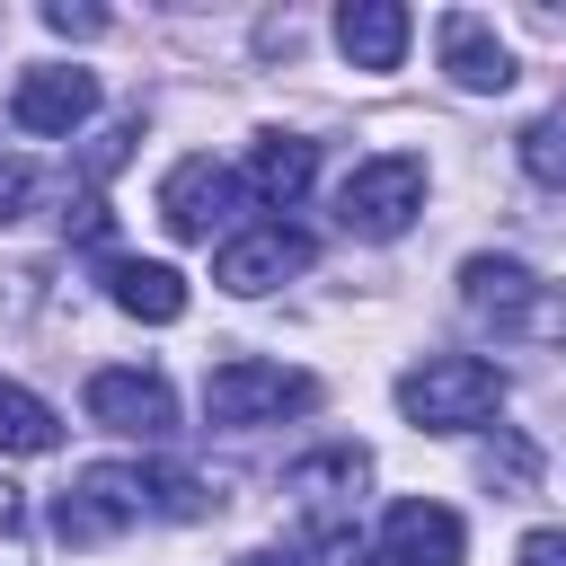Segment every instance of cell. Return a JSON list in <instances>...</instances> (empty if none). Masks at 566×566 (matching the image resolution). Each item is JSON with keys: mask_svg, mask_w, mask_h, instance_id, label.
<instances>
[{"mask_svg": "<svg viewBox=\"0 0 566 566\" xmlns=\"http://www.w3.org/2000/svg\"><path fill=\"white\" fill-rule=\"evenodd\" d=\"M460 301H469L478 318H495L504 336H522V318H531V301H539V274H531L522 256H469V265H460Z\"/></svg>", "mask_w": 566, "mask_h": 566, "instance_id": "obj_14", "label": "cell"}, {"mask_svg": "<svg viewBox=\"0 0 566 566\" xmlns=\"http://www.w3.org/2000/svg\"><path fill=\"white\" fill-rule=\"evenodd\" d=\"M513 566H566V531H531V539L513 548Z\"/></svg>", "mask_w": 566, "mask_h": 566, "instance_id": "obj_23", "label": "cell"}, {"mask_svg": "<svg viewBox=\"0 0 566 566\" xmlns=\"http://www.w3.org/2000/svg\"><path fill=\"white\" fill-rule=\"evenodd\" d=\"M416 212H424V159H407V150H380L336 186V221L354 239H398Z\"/></svg>", "mask_w": 566, "mask_h": 566, "instance_id": "obj_4", "label": "cell"}, {"mask_svg": "<svg viewBox=\"0 0 566 566\" xmlns=\"http://www.w3.org/2000/svg\"><path fill=\"white\" fill-rule=\"evenodd\" d=\"M27 557V495L0 478V566H18Z\"/></svg>", "mask_w": 566, "mask_h": 566, "instance_id": "obj_19", "label": "cell"}, {"mask_svg": "<svg viewBox=\"0 0 566 566\" xmlns=\"http://www.w3.org/2000/svg\"><path fill=\"white\" fill-rule=\"evenodd\" d=\"M522 168H531V177H548V186H566V115H548V124H531V133H522Z\"/></svg>", "mask_w": 566, "mask_h": 566, "instance_id": "obj_18", "label": "cell"}, {"mask_svg": "<svg viewBox=\"0 0 566 566\" xmlns=\"http://www.w3.org/2000/svg\"><path fill=\"white\" fill-rule=\"evenodd\" d=\"M27 203H35V168L27 159H0V221H18Z\"/></svg>", "mask_w": 566, "mask_h": 566, "instance_id": "obj_20", "label": "cell"}, {"mask_svg": "<svg viewBox=\"0 0 566 566\" xmlns=\"http://www.w3.org/2000/svg\"><path fill=\"white\" fill-rule=\"evenodd\" d=\"M407 35H416V18L398 0H345L336 9V44H345L354 71H398L407 62Z\"/></svg>", "mask_w": 566, "mask_h": 566, "instance_id": "obj_12", "label": "cell"}, {"mask_svg": "<svg viewBox=\"0 0 566 566\" xmlns=\"http://www.w3.org/2000/svg\"><path fill=\"white\" fill-rule=\"evenodd\" d=\"M433 44H442V71L460 88H513V53H504V35L478 9H442L433 18Z\"/></svg>", "mask_w": 566, "mask_h": 566, "instance_id": "obj_11", "label": "cell"}, {"mask_svg": "<svg viewBox=\"0 0 566 566\" xmlns=\"http://www.w3.org/2000/svg\"><path fill=\"white\" fill-rule=\"evenodd\" d=\"M230 203H239V177H230L221 159H203V150L159 177V221H168V239H212V230L230 221Z\"/></svg>", "mask_w": 566, "mask_h": 566, "instance_id": "obj_9", "label": "cell"}, {"mask_svg": "<svg viewBox=\"0 0 566 566\" xmlns=\"http://www.w3.org/2000/svg\"><path fill=\"white\" fill-rule=\"evenodd\" d=\"M9 115H18V133H80L88 115H97V80L80 71V62H35L18 88H9Z\"/></svg>", "mask_w": 566, "mask_h": 566, "instance_id": "obj_8", "label": "cell"}, {"mask_svg": "<svg viewBox=\"0 0 566 566\" xmlns=\"http://www.w3.org/2000/svg\"><path fill=\"white\" fill-rule=\"evenodd\" d=\"M310 256H318V248H310V230H292V221H256V230L221 239V256H212V283H221V292H239V301H256V292L292 283Z\"/></svg>", "mask_w": 566, "mask_h": 566, "instance_id": "obj_6", "label": "cell"}, {"mask_svg": "<svg viewBox=\"0 0 566 566\" xmlns=\"http://www.w3.org/2000/svg\"><path fill=\"white\" fill-rule=\"evenodd\" d=\"M62 442V416L35 398V389H18V380H0V451H53Z\"/></svg>", "mask_w": 566, "mask_h": 566, "instance_id": "obj_16", "label": "cell"}, {"mask_svg": "<svg viewBox=\"0 0 566 566\" xmlns=\"http://www.w3.org/2000/svg\"><path fill=\"white\" fill-rule=\"evenodd\" d=\"M345 566H389V557H345Z\"/></svg>", "mask_w": 566, "mask_h": 566, "instance_id": "obj_25", "label": "cell"}, {"mask_svg": "<svg viewBox=\"0 0 566 566\" xmlns=\"http://www.w3.org/2000/svg\"><path fill=\"white\" fill-rule=\"evenodd\" d=\"M44 27H53V35H97L106 18H97V9H80V0H53V9H44Z\"/></svg>", "mask_w": 566, "mask_h": 566, "instance_id": "obj_22", "label": "cell"}, {"mask_svg": "<svg viewBox=\"0 0 566 566\" xmlns=\"http://www.w3.org/2000/svg\"><path fill=\"white\" fill-rule=\"evenodd\" d=\"M106 292H115V310H124V318H150V327L186 318V274H177V265L115 256V265H106Z\"/></svg>", "mask_w": 566, "mask_h": 566, "instance_id": "obj_15", "label": "cell"}, {"mask_svg": "<svg viewBox=\"0 0 566 566\" xmlns=\"http://www.w3.org/2000/svg\"><path fill=\"white\" fill-rule=\"evenodd\" d=\"M363 478H371V460H363L354 442H336V451H310V460L283 469V504L301 513V531H310L318 548H345V522H354Z\"/></svg>", "mask_w": 566, "mask_h": 566, "instance_id": "obj_5", "label": "cell"}, {"mask_svg": "<svg viewBox=\"0 0 566 566\" xmlns=\"http://www.w3.org/2000/svg\"><path fill=\"white\" fill-rule=\"evenodd\" d=\"M310 177H318V142H301V133H256L239 186H248L265 212H292V203L310 195Z\"/></svg>", "mask_w": 566, "mask_h": 566, "instance_id": "obj_13", "label": "cell"}, {"mask_svg": "<svg viewBox=\"0 0 566 566\" xmlns=\"http://www.w3.org/2000/svg\"><path fill=\"white\" fill-rule=\"evenodd\" d=\"M478 478H486L495 495H531V486H539V442H531V433H495L486 460H478Z\"/></svg>", "mask_w": 566, "mask_h": 566, "instance_id": "obj_17", "label": "cell"}, {"mask_svg": "<svg viewBox=\"0 0 566 566\" xmlns=\"http://www.w3.org/2000/svg\"><path fill=\"white\" fill-rule=\"evenodd\" d=\"M239 566H292V557H265V548H256V557H239Z\"/></svg>", "mask_w": 566, "mask_h": 566, "instance_id": "obj_24", "label": "cell"}, {"mask_svg": "<svg viewBox=\"0 0 566 566\" xmlns=\"http://www.w3.org/2000/svg\"><path fill=\"white\" fill-rule=\"evenodd\" d=\"M522 336H548V345H566V292H539V301H531V318H522Z\"/></svg>", "mask_w": 566, "mask_h": 566, "instance_id": "obj_21", "label": "cell"}, {"mask_svg": "<svg viewBox=\"0 0 566 566\" xmlns=\"http://www.w3.org/2000/svg\"><path fill=\"white\" fill-rule=\"evenodd\" d=\"M380 548H389V566H460L469 531H460L451 504H433V495H398V504L380 513Z\"/></svg>", "mask_w": 566, "mask_h": 566, "instance_id": "obj_10", "label": "cell"}, {"mask_svg": "<svg viewBox=\"0 0 566 566\" xmlns=\"http://www.w3.org/2000/svg\"><path fill=\"white\" fill-rule=\"evenodd\" d=\"M88 416H97L106 433H142V442H168V433H177L168 380H159V371H133V363L88 371Z\"/></svg>", "mask_w": 566, "mask_h": 566, "instance_id": "obj_7", "label": "cell"}, {"mask_svg": "<svg viewBox=\"0 0 566 566\" xmlns=\"http://www.w3.org/2000/svg\"><path fill=\"white\" fill-rule=\"evenodd\" d=\"M142 513H150V478H142L133 460H97V469H80V478L62 486V504H53V531H62L71 548H97V539L133 531Z\"/></svg>", "mask_w": 566, "mask_h": 566, "instance_id": "obj_3", "label": "cell"}, {"mask_svg": "<svg viewBox=\"0 0 566 566\" xmlns=\"http://www.w3.org/2000/svg\"><path fill=\"white\" fill-rule=\"evenodd\" d=\"M203 407H212V424H274V416H301V407H318V380H310V371H292V363L230 354V363H212V380H203Z\"/></svg>", "mask_w": 566, "mask_h": 566, "instance_id": "obj_2", "label": "cell"}, {"mask_svg": "<svg viewBox=\"0 0 566 566\" xmlns=\"http://www.w3.org/2000/svg\"><path fill=\"white\" fill-rule=\"evenodd\" d=\"M504 407V371L486 354H424L407 380H398V416L416 433H469Z\"/></svg>", "mask_w": 566, "mask_h": 566, "instance_id": "obj_1", "label": "cell"}]
</instances>
